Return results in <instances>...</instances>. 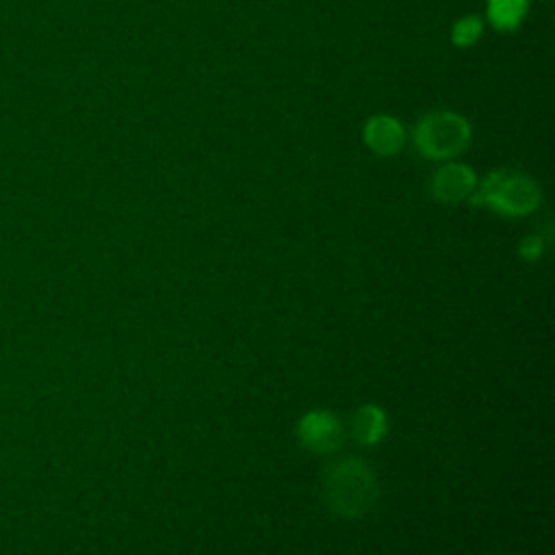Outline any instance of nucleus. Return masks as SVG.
<instances>
[{
    "label": "nucleus",
    "mask_w": 555,
    "mask_h": 555,
    "mask_svg": "<svg viewBox=\"0 0 555 555\" xmlns=\"http://www.w3.org/2000/svg\"><path fill=\"white\" fill-rule=\"evenodd\" d=\"M321 490L332 514L345 520L366 516L379 499V481L373 466L360 455H340L325 464Z\"/></svg>",
    "instance_id": "obj_1"
},
{
    "label": "nucleus",
    "mask_w": 555,
    "mask_h": 555,
    "mask_svg": "<svg viewBox=\"0 0 555 555\" xmlns=\"http://www.w3.org/2000/svg\"><path fill=\"white\" fill-rule=\"evenodd\" d=\"M475 208H488L501 217H527L535 212L542 204L540 184L525 171L496 167L490 169L466 199Z\"/></svg>",
    "instance_id": "obj_2"
},
{
    "label": "nucleus",
    "mask_w": 555,
    "mask_h": 555,
    "mask_svg": "<svg viewBox=\"0 0 555 555\" xmlns=\"http://www.w3.org/2000/svg\"><path fill=\"white\" fill-rule=\"evenodd\" d=\"M473 141V126L470 121L447 108L425 113L412 128V143L414 150L436 163L453 160L455 156L464 154Z\"/></svg>",
    "instance_id": "obj_3"
},
{
    "label": "nucleus",
    "mask_w": 555,
    "mask_h": 555,
    "mask_svg": "<svg viewBox=\"0 0 555 555\" xmlns=\"http://www.w3.org/2000/svg\"><path fill=\"white\" fill-rule=\"evenodd\" d=\"M295 436L306 451L314 455H334L345 444L347 429L338 414L314 408L299 416L295 425Z\"/></svg>",
    "instance_id": "obj_4"
},
{
    "label": "nucleus",
    "mask_w": 555,
    "mask_h": 555,
    "mask_svg": "<svg viewBox=\"0 0 555 555\" xmlns=\"http://www.w3.org/2000/svg\"><path fill=\"white\" fill-rule=\"evenodd\" d=\"M477 184V173L470 165L457 160H444L429 178L427 191L442 204H460L470 197Z\"/></svg>",
    "instance_id": "obj_5"
},
{
    "label": "nucleus",
    "mask_w": 555,
    "mask_h": 555,
    "mask_svg": "<svg viewBox=\"0 0 555 555\" xmlns=\"http://www.w3.org/2000/svg\"><path fill=\"white\" fill-rule=\"evenodd\" d=\"M362 141L379 158L397 156L405 145L403 124L386 113L371 115L362 126Z\"/></svg>",
    "instance_id": "obj_6"
},
{
    "label": "nucleus",
    "mask_w": 555,
    "mask_h": 555,
    "mask_svg": "<svg viewBox=\"0 0 555 555\" xmlns=\"http://www.w3.org/2000/svg\"><path fill=\"white\" fill-rule=\"evenodd\" d=\"M390 429V421L386 410L379 403H362L356 408L349 421V436L360 447L379 444Z\"/></svg>",
    "instance_id": "obj_7"
},
{
    "label": "nucleus",
    "mask_w": 555,
    "mask_h": 555,
    "mask_svg": "<svg viewBox=\"0 0 555 555\" xmlns=\"http://www.w3.org/2000/svg\"><path fill=\"white\" fill-rule=\"evenodd\" d=\"M527 0H488V20L499 30H514L525 17Z\"/></svg>",
    "instance_id": "obj_8"
},
{
    "label": "nucleus",
    "mask_w": 555,
    "mask_h": 555,
    "mask_svg": "<svg viewBox=\"0 0 555 555\" xmlns=\"http://www.w3.org/2000/svg\"><path fill=\"white\" fill-rule=\"evenodd\" d=\"M553 238V232H551V223H546V230L544 232H531L527 236H522L516 245V254L527 260V262H535L542 258L546 245L551 243Z\"/></svg>",
    "instance_id": "obj_9"
},
{
    "label": "nucleus",
    "mask_w": 555,
    "mask_h": 555,
    "mask_svg": "<svg viewBox=\"0 0 555 555\" xmlns=\"http://www.w3.org/2000/svg\"><path fill=\"white\" fill-rule=\"evenodd\" d=\"M481 30H483L481 20L475 15H468V17H462L460 22H455V26L451 30V39L455 46L466 48V46H473L481 37Z\"/></svg>",
    "instance_id": "obj_10"
}]
</instances>
